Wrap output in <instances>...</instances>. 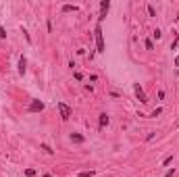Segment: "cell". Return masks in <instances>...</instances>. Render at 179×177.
<instances>
[{
    "mask_svg": "<svg viewBox=\"0 0 179 177\" xmlns=\"http://www.w3.org/2000/svg\"><path fill=\"white\" fill-rule=\"evenodd\" d=\"M173 175H175V169H169V171L165 173V177H173Z\"/></svg>",
    "mask_w": 179,
    "mask_h": 177,
    "instance_id": "cell-19",
    "label": "cell"
},
{
    "mask_svg": "<svg viewBox=\"0 0 179 177\" xmlns=\"http://www.w3.org/2000/svg\"><path fill=\"white\" fill-rule=\"evenodd\" d=\"M171 163H173V156H167V158H165V161H163V167H169V165H171Z\"/></svg>",
    "mask_w": 179,
    "mask_h": 177,
    "instance_id": "cell-16",
    "label": "cell"
},
{
    "mask_svg": "<svg viewBox=\"0 0 179 177\" xmlns=\"http://www.w3.org/2000/svg\"><path fill=\"white\" fill-rule=\"evenodd\" d=\"M79 177H94V171H79Z\"/></svg>",
    "mask_w": 179,
    "mask_h": 177,
    "instance_id": "cell-11",
    "label": "cell"
},
{
    "mask_svg": "<svg viewBox=\"0 0 179 177\" xmlns=\"http://www.w3.org/2000/svg\"><path fill=\"white\" fill-rule=\"evenodd\" d=\"M152 36H154V38H156V40H160V38H163V31H160V29H158V27H156V29H154V34H152Z\"/></svg>",
    "mask_w": 179,
    "mask_h": 177,
    "instance_id": "cell-14",
    "label": "cell"
},
{
    "mask_svg": "<svg viewBox=\"0 0 179 177\" xmlns=\"http://www.w3.org/2000/svg\"><path fill=\"white\" fill-rule=\"evenodd\" d=\"M42 150H44L46 154H52V152H54V150H52V148H50L48 144H42Z\"/></svg>",
    "mask_w": 179,
    "mask_h": 177,
    "instance_id": "cell-13",
    "label": "cell"
},
{
    "mask_svg": "<svg viewBox=\"0 0 179 177\" xmlns=\"http://www.w3.org/2000/svg\"><path fill=\"white\" fill-rule=\"evenodd\" d=\"M17 71H19V75H25V71H27V60H25V56H21V58H19Z\"/></svg>",
    "mask_w": 179,
    "mask_h": 177,
    "instance_id": "cell-6",
    "label": "cell"
},
{
    "mask_svg": "<svg viewBox=\"0 0 179 177\" xmlns=\"http://www.w3.org/2000/svg\"><path fill=\"white\" fill-rule=\"evenodd\" d=\"M56 106H58L60 119H63V121H67V119L71 117V113H73V111H71V106H69V104H65V102H56Z\"/></svg>",
    "mask_w": 179,
    "mask_h": 177,
    "instance_id": "cell-2",
    "label": "cell"
},
{
    "mask_svg": "<svg viewBox=\"0 0 179 177\" xmlns=\"http://www.w3.org/2000/svg\"><path fill=\"white\" fill-rule=\"evenodd\" d=\"M160 113H163V108H160V106H158V108H154V111H152V113H150V117H158V115H160Z\"/></svg>",
    "mask_w": 179,
    "mask_h": 177,
    "instance_id": "cell-15",
    "label": "cell"
},
{
    "mask_svg": "<svg viewBox=\"0 0 179 177\" xmlns=\"http://www.w3.org/2000/svg\"><path fill=\"white\" fill-rule=\"evenodd\" d=\"M94 34H96V48H98L96 52L102 54V52L106 50V46H104V36H102V25H100V23L96 25V31H94Z\"/></svg>",
    "mask_w": 179,
    "mask_h": 177,
    "instance_id": "cell-1",
    "label": "cell"
},
{
    "mask_svg": "<svg viewBox=\"0 0 179 177\" xmlns=\"http://www.w3.org/2000/svg\"><path fill=\"white\" fill-rule=\"evenodd\" d=\"M134 92H135V96H137V100H139L142 104H146V102H148V98H146V94H144V90H142L139 84H134Z\"/></svg>",
    "mask_w": 179,
    "mask_h": 177,
    "instance_id": "cell-5",
    "label": "cell"
},
{
    "mask_svg": "<svg viewBox=\"0 0 179 177\" xmlns=\"http://www.w3.org/2000/svg\"><path fill=\"white\" fill-rule=\"evenodd\" d=\"M108 121H110V119H108V115H106V113H100V121H98V127H100V129H104V127L108 125Z\"/></svg>",
    "mask_w": 179,
    "mask_h": 177,
    "instance_id": "cell-7",
    "label": "cell"
},
{
    "mask_svg": "<svg viewBox=\"0 0 179 177\" xmlns=\"http://www.w3.org/2000/svg\"><path fill=\"white\" fill-rule=\"evenodd\" d=\"M146 50H154V42H152L150 38L146 40Z\"/></svg>",
    "mask_w": 179,
    "mask_h": 177,
    "instance_id": "cell-12",
    "label": "cell"
},
{
    "mask_svg": "<svg viewBox=\"0 0 179 177\" xmlns=\"http://www.w3.org/2000/svg\"><path fill=\"white\" fill-rule=\"evenodd\" d=\"M60 10H63V13H77V10H79V6H75V4H63V6H60Z\"/></svg>",
    "mask_w": 179,
    "mask_h": 177,
    "instance_id": "cell-8",
    "label": "cell"
},
{
    "mask_svg": "<svg viewBox=\"0 0 179 177\" xmlns=\"http://www.w3.org/2000/svg\"><path fill=\"white\" fill-rule=\"evenodd\" d=\"M175 67H179V56H177V58H175Z\"/></svg>",
    "mask_w": 179,
    "mask_h": 177,
    "instance_id": "cell-20",
    "label": "cell"
},
{
    "mask_svg": "<svg viewBox=\"0 0 179 177\" xmlns=\"http://www.w3.org/2000/svg\"><path fill=\"white\" fill-rule=\"evenodd\" d=\"M148 15H150V17H156V10H154V6H148Z\"/></svg>",
    "mask_w": 179,
    "mask_h": 177,
    "instance_id": "cell-17",
    "label": "cell"
},
{
    "mask_svg": "<svg viewBox=\"0 0 179 177\" xmlns=\"http://www.w3.org/2000/svg\"><path fill=\"white\" fill-rule=\"evenodd\" d=\"M27 111H29V113H40V111H44V102L34 98V100L29 102V108H27Z\"/></svg>",
    "mask_w": 179,
    "mask_h": 177,
    "instance_id": "cell-4",
    "label": "cell"
},
{
    "mask_svg": "<svg viewBox=\"0 0 179 177\" xmlns=\"http://www.w3.org/2000/svg\"><path fill=\"white\" fill-rule=\"evenodd\" d=\"M71 142H73V144H84L86 137H84L81 133H71Z\"/></svg>",
    "mask_w": 179,
    "mask_h": 177,
    "instance_id": "cell-9",
    "label": "cell"
},
{
    "mask_svg": "<svg viewBox=\"0 0 179 177\" xmlns=\"http://www.w3.org/2000/svg\"><path fill=\"white\" fill-rule=\"evenodd\" d=\"M0 38H2V40H4V38H6V29H4V27H2V25H0Z\"/></svg>",
    "mask_w": 179,
    "mask_h": 177,
    "instance_id": "cell-18",
    "label": "cell"
},
{
    "mask_svg": "<svg viewBox=\"0 0 179 177\" xmlns=\"http://www.w3.org/2000/svg\"><path fill=\"white\" fill-rule=\"evenodd\" d=\"M108 8H110V0H102V2H100V15H98V23H100V25H102V21L106 19Z\"/></svg>",
    "mask_w": 179,
    "mask_h": 177,
    "instance_id": "cell-3",
    "label": "cell"
},
{
    "mask_svg": "<svg viewBox=\"0 0 179 177\" xmlns=\"http://www.w3.org/2000/svg\"><path fill=\"white\" fill-rule=\"evenodd\" d=\"M36 173H38V171H36V169H31V167H29V169H25V177H36Z\"/></svg>",
    "mask_w": 179,
    "mask_h": 177,
    "instance_id": "cell-10",
    "label": "cell"
}]
</instances>
